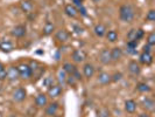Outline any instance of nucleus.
<instances>
[{
	"label": "nucleus",
	"instance_id": "obj_1",
	"mask_svg": "<svg viewBox=\"0 0 155 117\" xmlns=\"http://www.w3.org/2000/svg\"><path fill=\"white\" fill-rule=\"evenodd\" d=\"M119 16L121 19V21L124 22H132L135 18V11H134V7L130 4H124L121 5L120 8H119Z\"/></svg>",
	"mask_w": 155,
	"mask_h": 117
},
{
	"label": "nucleus",
	"instance_id": "obj_2",
	"mask_svg": "<svg viewBox=\"0 0 155 117\" xmlns=\"http://www.w3.org/2000/svg\"><path fill=\"white\" fill-rule=\"evenodd\" d=\"M18 71H19V76L21 78H25V80H28V78L31 77L33 75V71H31V67L26 63H21L18 66Z\"/></svg>",
	"mask_w": 155,
	"mask_h": 117
},
{
	"label": "nucleus",
	"instance_id": "obj_3",
	"mask_svg": "<svg viewBox=\"0 0 155 117\" xmlns=\"http://www.w3.org/2000/svg\"><path fill=\"white\" fill-rule=\"evenodd\" d=\"M71 59L75 63H81L83 62L86 59V53L83 49H75L71 54Z\"/></svg>",
	"mask_w": 155,
	"mask_h": 117
},
{
	"label": "nucleus",
	"instance_id": "obj_4",
	"mask_svg": "<svg viewBox=\"0 0 155 117\" xmlns=\"http://www.w3.org/2000/svg\"><path fill=\"white\" fill-rule=\"evenodd\" d=\"M26 33H27L26 26H23V25H18V26H15V27L11 31V35L14 36V38H22V36L26 35Z\"/></svg>",
	"mask_w": 155,
	"mask_h": 117
},
{
	"label": "nucleus",
	"instance_id": "obj_5",
	"mask_svg": "<svg viewBox=\"0 0 155 117\" xmlns=\"http://www.w3.org/2000/svg\"><path fill=\"white\" fill-rule=\"evenodd\" d=\"M26 96H27V91H26V89L22 88V87H20V88L15 89V90H14V93H13V101L22 102V101H25Z\"/></svg>",
	"mask_w": 155,
	"mask_h": 117
},
{
	"label": "nucleus",
	"instance_id": "obj_6",
	"mask_svg": "<svg viewBox=\"0 0 155 117\" xmlns=\"http://www.w3.org/2000/svg\"><path fill=\"white\" fill-rule=\"evenodd\" d=\"M20 77L19 76V71H18V67L15 66H11L8 67L7 70H6V78L9 80V81H15Z\"/></svg>",
	"mask_w": 155,
	"mask_h": 117
},
{
	"label": "nucleus",
	"instance_id": "obj_7",
	"mask_svg": "<svg viewBox=\"0 0 155 117\" xmlns=\"http://www.w3.org/2000/svg\"><path fill=\"white\" fill-rule=\"evenodd\" d=\"M139 45V41L138 40H132V41H127L126 42V52L131 55L138 54V50H137V47Z\"/></svg>",
	"mask_w": 155,
	"mask_h": 117
},
{
	"label": "nucleus",
	"instance_id": "obj_8",
	"mask_svg": "<svg viewBox=\"0 0 155 117\" xmlns=\"http://www.w3.org/2000/svg\"><path fill=\"white\" fill-rule=\"evenodd\" d=\"M61 94H62V88H61L60 84H53L51 87L48 88V95H49L51 98L58 97Z\"/></svg>",
	"mask_w": 155,
	"mask_h": 117
},
{
	"label": "nucleus",
	"instance_id": "obj_9",
	"mask_svg": "<svg viewBox=\"0 0 155 117\" xmlns=\"http://www.w3.org/2000/svg\"><path fill=\"white\" fill-rule=\"evenodd\" d=\"M99 61L103 64H109L112 61L111 60V52H110V49L105 48V49H103L101 53H99Z\"/></svg>",
	"mask_w": 155,
	"mask_h": 117
},
{
	"label": "nucleus",
	"instance_id": "obj_10",
	"mask_svg": "<svg viewBox=\"0 0 155 117\" xmlns=\"http://www.w3.org/2000/svg\"><path fill=\"white\" fill-rule=\"evenodd\" d=\"M58 111V103L57 102H51L50 104L46 105V115L49 117L55 116Z\"/></svg>",
	"mask_w": 155,
	"mask_h": 117
},
{
	"label": "nucleus",
	"instance_id": "obj_11",
	"mask_svg": "<svg viewBox=\"0 0 155 117\" xmlns=\"http://www.w3.org/2000/svg\"><path fill=\"white\" fill-rule=\"evenodd\" d=\"M70 38V34L68 31H65V29H60V31L56 32V34H55V39L57 40V41H60V42H67Z\"/></svg>",
	"mask_w": 155,
	"mask_h": 117
},
{
	"label": "nucleus",
	"instance_id": "obj_12",
	"mask_svg": "<svg viewBox=\"0 0 155 117\" xmlns=\"http://www.w3.org/2000/svg\"><path fill=\"white\" fill-rule=\"evenodd\" d=\"M128 70H130V73L134 75V76H138L140 73H141V67H140V64L137 61H130L128 63Z\"/></svg>",
	"mask_w": 155,
	"mask_h": 117
},
{
	"label": "nucleus",
	"instance_id": "obj_13",
	"mask_svg": "<svg viewBox=\"0 0 155 117\" xmlns=\"http://www.w3.org/2000/svg\"><path fill=\"white\" fill-rule=\"evenodd\" d=\"M47 104H48V97H47L46 94H39L35 97V105L38 108H43Z\"/></svg>",
	"mask_w": 155,
	"mask_h": 117
},
{
	"label": "nucleus",
	"instance_id": "obj_14",
	"mask_svg": "<svg viewBox=\"0 0 155 117\" xmlns=\"http://www.w3.org/2000/svg\"><path fill=\"white\" fill-rule=\"evenodd\" d=\"M139 61H140V63H142V64L150 66V64L153 63V56H152L150 53H145V52H142L139 56Z\"/></svg>",
	"mask_w": 155,
	"mask_h": 117
},
{
	"label": "nucleus",
	"instance_id": "obj_15",
	"mask_svg": "<svg viewBox=\"0 0 155 117\" xmlns=\"http://www.w3.org/2000/svg\"><path fill=\"white\" fill-rule=\"evenodd\" d=\"M94 71H96V69H94L93 64H91V63H85L84 64V67H83V74H84V76L86 78L93 77Z\"/></svg>",
	"mask_w": 155,
	"mask_h": 117
},
{
	"label": "nucleus",
	"instance_id": "obj_16",
	"mask_svg": "<svg viewBox=\"0 0 155 117\" xmlns=\"http://www.w3.org/2000/svg\"><path fill=\"white\" fill-rule=\"evenodd\" d=\"M93 32H94V34L98 36V38H103L105 34H106V26L105 25H103V23H97L96 26H94V28H93Z\"/></svg>",
	"mask_w": 155,
	"mask_h": 117
},
{
	"label": "nucleus",
	"instance_id": "obj_17",
	"mask_svg": "<svg viewBox=\"0 0 155 117\" xmlns=\"http://www.w3.org/2000/svg\"><path fill=\"white\" fill-rule=\"evenodd\" d=\"M142 107L143 109H146L147 111H154L155 109V103L153 101V98L150 97H145L142 100Z\"/></svg>",
	"mask_w": 155,
	"mask_h": 117
},
{
	"label": "nucleus",
	"instance_id": "obj_18",
	"mask_svg": "<svg viewBox=\"0 0 155 117\" xmlns=\"http://www.w3.org/2000/svg\"><path fill=\"white\" fill-rule=\"evenodd\" d=\"M13 49H14V46L11 41L5 40V41L0 42V50L2 53H11V52H13Z\"/></svg>",
	"mask_w": 155,
	"mask_h": 117
},
{
	"label": "nucleus",
	"instance_id": "obj_19",
	"mask_svg": "<svg viewBox=\"0 0 155 117\" xmlns=\"http://www.w3.org/2000/svg\"><path fill=\"white\" fill-rule=\"evenodd\" d=\"M98 82L101 83V84H103V86H106V84H109L110 82L112 81L111 80V75H110L109 73H105V71H103V73H101L99 75H98Z\"/></svg>",
	"mask_w": 155,
	"mask_h": 117
},
{
	"label": "nucleus",
	"instance_id": "obj_20",
	"mask_svg": "<svg viewBox=\"0 0 155 117\" xmlns=\"http://www.w3.org/2000/svg\"><path fill=\"white\" fill-rule=\"evenodd\" d=\"M110 52H111V60L112 61H119L121 59V56H123V50L119 47L112 48Z\"/></svg>",
	"mask_w": 155,
	"mask_h": 117
},
{
	"label": "nucleus",
	"instance_id": "obj_21",
	"mask_svg": "<svg viewBox=\"0 0 155 117\" xmlns=\"http://www.w3.org/2000/svg\"><path fill=\"white\" fill-rule=\"evenodd\" d=\"M125 110L128 114L135 112V110H137V102L134 101V100H127V101L125 102Z\"/></svg>",
	"mask_w": 155,
	"mask_h": 117
},
{
	"label": "nucleus",
	"instance_id": "obj_22",
	"mask_svg": "<svg viewBox=\"0 0 155 117\" xmlns=\"http://www.w3.org/2000/svg\"><path fill=\"white\" fill-rule=\"evenodd\" d=\"M64 12H65V14L68 16H70V18H76L78 14L77 8L75 7L74 5H71V4L67 5V6L64 7Z\"/></svg>",
	"mask_w": 155,
	"mask_h": 117
},
{
	"label": "nucleus",
	"instance_id": "obj_23",
	"mask_svg": "<svg viewBox=\"0 0 155 117\" xmlns=\"http://www.w3.org/2000/svg\"><path fill=\"white\" fill-rule=\"evenodd\" d=\"M33 4L31 2V0H22L21 2H20V8L22 9V12L25 13H31V11H33Z\"/></svg>",
	"mask_w": 155,
	"mask_h": 117
},
{
	"label": "nucleus",
	"instance_id": "obj_24",
	"mask_svg": "<svg viewBox=\"0 0 155 117\" xmlns=\"http://www.w3.org/2000/svg\"><path fill=\"white\" fill-rule=\"evenodd\" d=\"M62 69L67 73V74H69V75H72L76 70H77V68H76V66L75 64H72V63L70 62H65L64 64H63Z\"/></svg>",
	"mask_w": 155,
	"mask_h": 117
},
{
	"label": "nucleus",
	"instance_id": "obj_25",
	"mask_svg": "<svg viewBox=\"0 0 155 117\" xmlns=\"http://www.w3.org/2000/svg\"><path fill=\"white\" fill-rule=\"evenodd\" d=\"M55 31V25L53 22H47L45 25V27H43V35L45 36H48V35H50V34H53V32Z\"/></svg>",
	"mask_w": 155,
	"mask_h": 117
},
{
	"label": "nucleus",
	"instance_id": "obj_26",
	"mask_svg": "<svg viewBox=\"0 0 155 117\" xmlns=\"http://www.w3.org/2000/svg\"><path fill=\"white\" fill-rule=\"evenodd\" d=\"M137 90L139 93H149L152 90V88L148 86L147 83H138L137 84Z\"/></svg>",
	"mask_w": 155,
	"mask_h": 117
},
{
	"label": "nucleus",
	"instance_id": "obj_27",
	"mask_svg": "<svg viewBox=\"0 0 155 117\" xmlns=\"http://www.w3.org/2000/svg\"><path fill=\"white\" fill-rule=\"evenodd\" d=\"M57 81H58L60 84H64L65 81H67V73L63 69L57 71Z\"/></svg>",
	"mask_w": 155,
	"mask_h": 117
},
{
	"label": "nucleus",
	"instance_id": "obj_28",
	"mask_svg": "<svg viewBox=\"0 0 155 117\" xmlns=\"http://www.w3.org/2000/svg\"><path fill=\"white\" fill-rule=\"evenodd\" d=\"M106 39L109 40L110 42H116L118 40V33L116 31H109L106 32Z\"/></svg>",
	"mask_w": 155,
	"mask_h": 117
},
{
	"label": "nucleus",
	"instance_id": "obj_29",
	"mask_svg": "<svg viewBox=\"0 0 155 117\" xmlns=\"http://www.w3.org/2000/svg\"><path fill=\"white\" fill-rule=\"evenodd\" d=\"M111 112L107 108H101L97 111V117H110Z\"/></svg>",
	"mask_w": 155,
	"mask_h": 117
},
{
	"label": "nucleus",
	"instance_id": "obj_30",
	"mask_svg": "<svg viewBox=\"0 0 155 117\" xmlns=\"http://www.w3.org/2000/svg\"><path fill=\"white\" fill-rule=\"evenodd\" d=\"M147 45H149V46H154L155 45V33L154 32H152V33H149V34H148Z\"/></svg>",
	"mask_w": 155,
	"mask_h": 117
},
{
	"label": "nucleus",
	"instance_id": "obj_31",
	"mask_svg": "<svg viewBox=\"0 0 155 117\" xmlns=\"http://www.w3.org/2000/svg\"><path fill=\"white\" fill-rule=\"evenodd\" d=\"M146 20H147V21H150V22L155 21V11L154 9H150V11L148 12L147 15H146Z\"/></svg>",
	"mask_w": 155,
	"mask_h": 117
},
{
	"label": "nucleus",
	"instance_id": "obj_32",
	"mask_svg": "<svg viewBox=\"0 0 155 117\" xmlns=\"http://www.w3.org/2000/svg\"><path fill=\"white\" fill-rule=\"evenodd\" d=\"M42 83H43V86L45 87H48V88H49V87H51L53 84H54V78L50 77V76H49V77H46L45 80H43Z\"/></svg>",
	"mask_w": 155,
	"mask_h": 117
},
{
	"label": "nucleus",
	"instance_id": "obj_33",
	"mask_svg": "<svg viewBox=\"0 0 155 117\" xmlns=\"http://www.w3.org/2000/svg\"><path fill=\"white\" fill-rule=\"evenodd\" d=\"M65 83H68L69 86H75V84L77 83V80L72 75H70V76H67V81H65Z\"/></svg>",
	"mask_w": 155,
	"mask_h": 117
},
{
	"label": "nucleus",
	"instance_id": "obj_34",
	"mask_svg": "<svg viewBox=\"0 0 155 117\" xmlns=\"http://www.w3.org/2000/svg\"><path fill=\"white\" fill-rule=\"evenodd\" d=\"M135 33H137V29H131V31L127 33V40L128 41H132V40H137L135 39Z\"/></svg>",
	"mask_w": 155,
	"mask_h": 117
},
{
	"label": "nucleus",
	"instance_id": "obj_35",
	"mask_svg": "<svg viewBox=\"0 0 155 117\" xmlns=\"http://www.w3.org/2000/svg\"><path fill=\"white\" fill-rule=\"evenodd\" d=\"M143 35H145V31L142 29V28H139V29H137V33H135V39L139 41L140 39H142L143 38Z\"/></svg>",
	"mask_w": 155,
	"mask_h": 117
},
{
	"label": "nucleus",
	"instance_id": "obj_36",
	"mask_svg": "<svg viewBox=\"0 0 155 117\" xmlns=\"http://www.w3.org/2000/svg\"><path fill=\"white\" fill-rule=\"evenodd\" d=\"M121 78H123V74H121V73H114L113 76H111V80H112L113 82H118V81H120Z\"/></svg>",
	"mask_w": 155,
	"mask_h": 117
},
{
	"label": "nucleus",
	"instance_id": "obj_37",
	"mask_svg": "<svg viewBox=\"0 0 155 117\" xmlns=\"http://www.w3.org/2000/svg\"><path fill=\"white\" fill-rule=\"evenodd\" d=\"M28 66L31 67V71H35V70H38L40 68L39 62H38V61H31V64H28Z\"/></svg>",
	"mask_w": 155,
	"mask_h": 117
},
{
	"label": "nucleus",
	"instance_id": "obj_38",
	"mask_svg": "<svg viewBox=\"0 0 155 117\" xmlns=\"http://www.w3.org/2000/svg\"><path fill=\"white\" fill-rule=\"evenodd\" d=\"M77 12L81 14L82 16H86L87 15V12H86V8L84 6H81V7L77 8Z\"/></svg>",
	"mask_w": 155,
	"mask_h": 117
},
{
	"label": "nucleus",
	"instance_id": "obj_39",
	"mask_svg": "<svg viewBox=\"0 0 155 117\" xmlns=\"http://www.w3.org/2000/svg\"><path fill=\"white\" fill-rule=\"evenodd\" d=\"M71 5H74L76 8L83 6V1L82 0H71Z\"/></svg>",
	"mask_w": 155,
	"mask_h": 117
},
{
	"label": "nucleus",
	"instance_id": "obj_40",
	"mask_svg": "<svg viewBox=\"0 0 155 117\" xmlns=\"http://www.w3.org/2000/svg\"><path fill=\"white\" fill-rule=\"evenodd\" d=\"M74 29H75V32H76L77 34H82V33L84 32V29H83L81 26H78V25H74Z\"/></svg>",
	"mask_w": 155,
	"mask_h": 117
},
{
	"label": "nucleus",
	"instance_id": "obj_41",
	"mask_svg": "<svg viewBox=\"0 0 155 117\" xmlns=\"http://www.w3.org/2000/svg\"><path fill=\"white\" fill-rule=\"evenodd\" d=\"M72 76H74V77L76 78L77 81H81V80H82V76H81V74L78 73V70H76V71H75V73L72 74Z\"/></svg>",
	"mask_w": 155,
	"mask_h": 117
},
{
	"label": "nucleus",
	"instance_id": "obj_42",
	"mask_svg": "<svg viewBox=\"0 0 155 117\" xmlns=\"http://www.w3.org/2000/svg\"><path fill=\"white\" fill-rule=\"evenodd\" d=\"M150 48H152V46H149V45H145V46H143V52H145V53H150V50H152Z\"/></svg>",
	"mask_w": 155,
	"mask_h": 117
},
{
	"label": "nucleus",
	"instance_id": "obj_43",
	"mask_svg": "<svg viewBox=\"0 0 155 117\" xmlns=\"http://www.w3.org/2000/svg\"><path fill=\"white\" fill-rule=\"evenodd\" d=\"M6 78V69L0 71V80H5Z\"/></svg>",
	"mask_w": 155,
	"mask_h": 117
},
{
	"label": "nucleus",
	"instance_id": "obj_44",
	"mask_svg": "<svg viewBox=\"0 0 155 117\" xmlns=\"http://www.w3.org/2000/svg\"><path fill=\"white\" fill-rule=\"evenodd\" d=\"M138 117H150L148 114H141V115H139Z\"/></svg>",
	"mask_w": 155,
	"mask_h": 117
},
{
	"label": "nucleus",
	"instance_id": "obj_45",
	"mask_svg": "<svg viewBox=\"0 0 155 117\" xmlns=\"http://www.w3.org/2000/svg\"><path fill=\"white\" fill-rule=\"evenodd\" d=\"M5 69V67H4V64H2V63L0 62V71H1V70H4Z\"/></svg>",
	"mask_w": 155,
	"mask_h": 117
},
{
	"label": "nucleus",
	"instance_id": "obj_46",
	"mask_svg": "<svg viewBox=\"0 0 155 117\" xmlns=\"http://www.w3.org/2000/svg\"><path fill=\"white\" fill-rule=\"evenodd\" d=\"M93 2H99V1H101V0H92Z\"/></svg>",
	"mask_w": 155,
	"mask_h": 117
},
{
	"label": "nucleus",
	"instance_id": "obj_47",
	"mask_svg": "<svg viewBox=\"0 0 155 117\" xmlns=\"http://www.w3.org/2000/svg\"><path fill=\"white\" fill-rule=\"evenodd\" d=\"M51 117H58V116H56V115H55V116H51Z\"/></svg>",
	"mask_w": 155,
	"mask_h": 117
},
{
	"label": "nucleus",
	"instance_id": "obj_48",
	"mask_svg": "<svg viewBox=\"0 0 155 117\" xmlns=\"http://www.w3.org/2000/svg\"><path fill=\"white\" fill-rule=\"evenodd\" d=\"M12 117H15V116H12Z\"/></svg>",
	"mask_w": 155,
	"mask_h": 117
},
{
	"label": "nucleus",
	"instance_id": "obj_49",
	"mask_svg": "<svg viewBox=\"0 0 155 117\" xmlns=\"http://www.w3.org/2000/svg\"><path fill=\"white\" fill-rule=\"evenodd\" d=\"M82 1H84V0H82Z\"/></svg>",
	"mask_w": 155,
	"mask_h": 117
}]
</instances>
